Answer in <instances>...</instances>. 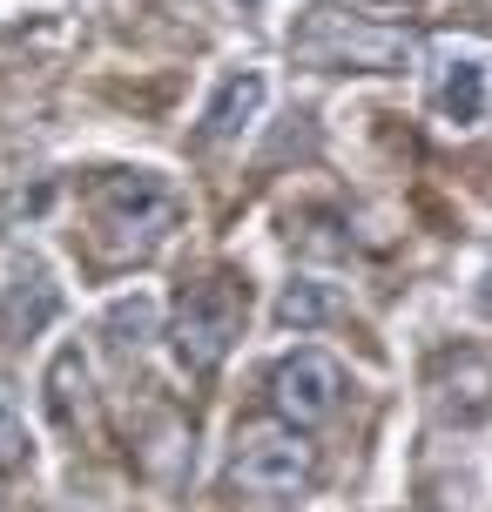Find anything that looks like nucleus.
Instances as JSON below:
<instances>
[{"label":"nucleus","mask_w":492,"mask_h":512,"mask_svg":"<svg viewBox=\"0 0 492 512\" xmlns=\"http://www.w3.org/2000/svg\"><path fill=\"white\" fill-rule=\"evenodd\" d=\"M290 48H297V61L331 68V75H344V68H358V75H391V68L412 61L405 27H385V21H371V14H344V7H331V0L297 21Z\"/></svg>","instance_id":"nucleus-1"},{"label":"nucleus","mask_w":492,"mask_h":512,"mask_svg":"<svg viewBox=\"0 0 492 512\" xmlns=\"http://www.w3.org/2000/svg\"><path fill=\"white\" fill-rule=\"evenodd\" d=\"M182 216V196L149 169H122V176L95 182V243L108 256H149L169 243Z\"/></svg>","instance_id":"nucleus-2"},{"label":"nucleus","mask_w":492,"mask_h":512,"mask_svg":"<svg viewBox=\"0 0 492 512\" xmlns=\"http://www.w3.org/2000/svg\"><path fill=\"white\" fill-rule=\"evenodd\" d=\"M317 479V452L304 432H277V425H257V432L236 438L230 452V492L243 499H257V506H290V499H304Z\"/></svg>","instance_id":"nucleus-3"},{"label":"nucleus","mask_w":492,"mask_h":512,"mask_svg":"<svg viewBox=\"0 0 492 512\" xmlns=\"http://www.w3.org/2000/svg\"><path fill=\"white\" fill-rule=\"evenodd\" d=\"M236 331H243V283L230 277H203L176 297V317H169V344H176V364L209 378L216 364L230 358Z\"/></svg>","instance_id":"nucleus-4"},{"label":"nucleus","mask_w":492,"mask_h":512,"mask_svg":"<svg viewBox=\"0 0 492 512\" xmlns=\"http://www.w3.org/2000/svg\"><path fill=\"white\" fill-rule=\"evenodd\" d=\"M263 391H270V411L290 432H311V425H324L344 405V364L324 358V351H290V358H277Z\"/></svg>","instance_id":"nucleus-5"},{"label":"nucleus","mask_w":492,"mask_h":512,"mask_svg":"<svg viewBox=\"0 0 492 512\" xmlns=\"http://www.w3.org/2000/svg\"><path fill=\"white\" fill-rule=\"evenodd\" d=\"M432 102L452 128H479L492 108V68L479 54H439V81H432Z\"/></svg>","instance_id":"nucleus-6"},{"label":"nucleus","mask_w":492,"mask_h":512,"mask_svg":"<svg viewBox=\"0 0 492 512\" xmlns=\"http://www.w3.org/2000/svg\"><path fill=\"white\" fill-rule=\"evenodd\" d=\"M263 102H270V81H263V68H236L216 95H209L203 108V142L209 149H223V142H236L243 128L263 115Z\"/></svg>","instance_id":"nucleus-7"},{"label":"nucleus","mask_w":492,"mask_h":512,"mask_svg":"<svg viewBox=\"0 0 492 512\" xmlns=\"http://www.w3.org/2000/svg\"><path fill=\"white\" fill-rule=\"evenodd\" d=\"M48 411H54L61 432H75L81 411H88V358H81L75 344L54 351V364H48Z\"/></svg>","instance_id":"nucleus-8"},{"label":"nucleus","mask_w":492,"mask_h":512,"mask_svg":"<svg viewBox=\"0 0 492 512\" xmlns=\"http://www.w3.org/2000/svg\"><path fill=\"white\" fill-rule=\"evenodd\" d=\"M54 310H61L54 283L41 277V270H27V277L7 290V304H0V331H7V337H34V331L54 317Z\"/></svg>","instance_id":"nucleus-9"},{"label":"nucleus","mask_w":492,"mask_h":512,"mask_svg":"<svg viewBox=\"0 0 492 512\" xmlns=\"http://www.w3.org/2000/svg\"><path fill=\"white\" fill-rule=\"evenodd\" d=\"M337 317V297L324 283H290L284 297H277V324L284 331H317V324H331Z\"/></svg>","instance_id":"nucleus-10"},{"label":"nucleus","mask_w":492,"mask_h":512,"mask_svg":"<svg viewBox=\"0 0 492 512\" xmlns=\"http://www.w3.org/2000/svg\"><path fill=\"white\" fill-rule=\"evenodd\" d=\"M21 465H27V418L14 384L0 378V472H21Z\"/></svg>","instance_id":"nucleus-11"},{"label":"nucleus","mask_w":492,"mask_h":512,"mask_svg":"<svg viewBox=\"0 0 492 512\" xmlns=\"http://www.w3.org/2000/svg\"><path fill=\"white\" fill-rule=\"evenodd\" d=\"M149 324H156V304H149V297H122V304L108 310V331H115L122 351H142V344H149Z\"/></svg>","instance_id":"nucleus-12"},{"label":"nucleus","mask_w":492,"mask_h":512,"mask_svg":"<svg viewBox=\"0 0 492 512\" xmlns=\"http://www.w3.org/2000/svg\"><path fill=\"white\" fill-rule=\"evenodd\" d=\"M236 7H263V0H236Z\"/></svg>","instance_id":"nucleus-13"}]
</instances>
